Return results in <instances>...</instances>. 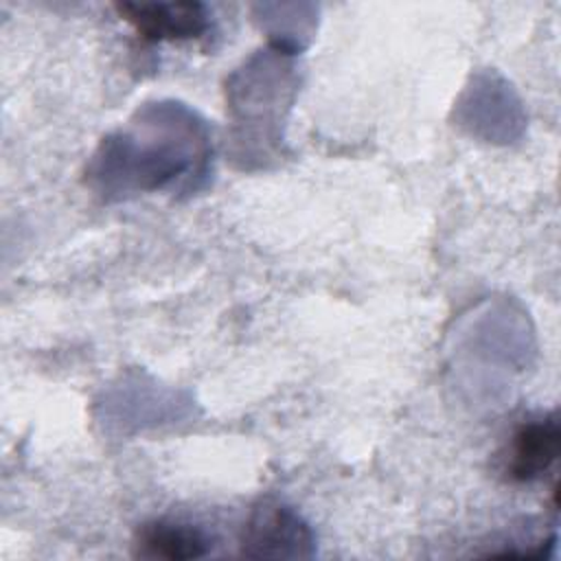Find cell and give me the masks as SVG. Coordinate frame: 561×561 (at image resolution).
<instances>
[{"mask_svg":"<svg viewBox=\"0 0 561 561\" xmlns=\"http://www.w3.org/2000/svg\"><path fill=\"white\" fill-rule=\"evenodd\" d=\"M116 9L149 42L195 39L208 28V11L199 2H123Z\"/></svg>","mask_w":561,"mask_h":561,"instance_id":"obj_1","label":"cell"},{"mask_svg":"<svg viewBox=\"0 0 561 561\" xmlns=\"http://www.w3.org/2000/svg\"><path fill=\"white\" fill-rule=\"evenodd\" d=\"M311 543L309 528L287 506L263 504L245 526L243 552L250 557H300Z\"/></svg>","mask_w":561,"mask_h":561,"instance_id":"obj_2","label":"cell"},{"mask_svg":"<svg viewBox=\"0 0 561 561\" xmlns=\"http://www.w3.org/2000/svg\"><path fill=\"white\" fill-rule=\"evenodd\" d=\"M561 430L554 416L524 423L511 438L506 456V476L513 482L539 480L557 460Z\"/></svg>","mask_w":561,"mask_h":561,"instance_id":"obj_3","label":"cell"},{"mask_svg":"<svg viewBox=\"0 0 561 561\" xmlns=\"http://www.w3.org/2000/svg\"><path fill=\"white\" fill-rule=\"evenodd\" d=\"M210 543L202 530L175 524V522H151L145 524L136 539V550L147 559H197L208 552Z\"/></svg>","mask_w":561,"mask_h":561,"instance_id":"obj_4","label":"cell"}]
</instances>
